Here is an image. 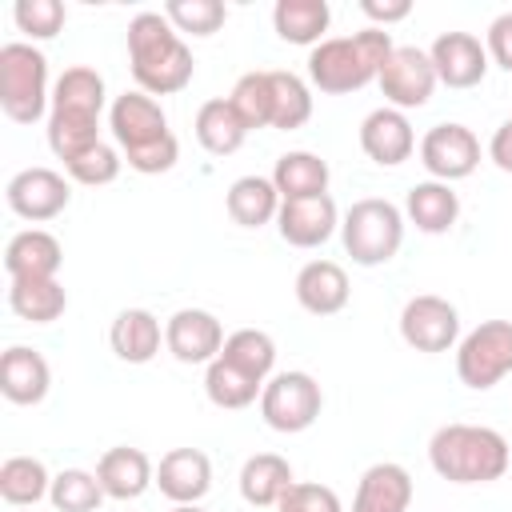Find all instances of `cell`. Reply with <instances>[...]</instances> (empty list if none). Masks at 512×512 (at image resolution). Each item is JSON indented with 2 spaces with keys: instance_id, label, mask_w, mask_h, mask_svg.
<instances>
[{
  "instance_id": "3",
  "label": "cell",
  "mask_w": 512,
  "mask_h": 512,
  "mask_svg": "<svg viewBox=\"0 0 512 512\" xmlns=\"http://www.w3.org/2000/svg\"><path fill=\"white\" fill-rule=\"evenodd\" d=\"M392 48L396 44H392L388 28H360L352 36H324L308 52V80L328 96L360 92L364 84H372L380 76Z\"/></svg>"
},
{
  "instance_id": "25",
  "label": "cell",
  "mask_w": 512,
  "mask_h": 512,
  "mask_svg": "<svg viewBox=\"0 0 512 512\" xmlns=\"http://www.w3.org/2000/svg\"><path fill=\"white\" fill-rule=\"evenodd\" d=\"M108 344L124 364H148L164 344V328L148 308H124L108 328Z\"/></svg>"
},
{
  "instance_id": "34",
  "label": "cell",
  "mask_w": 512,
  "mask_h": 512,
  "mask_svg": "<svg viewBox=\"0 0 512 512\" xmlns=\"http://www.w3.org/2000/svg\"><path fill=\"white\" fill-rule=\"evenodd\" d=\"M220 356H224L228 364L244 368L248 376H256V380L268 384V376H272V368H276V340H272L268 332H260V328H236V332H228Z\"/></svg>"
},
{
  "instance_id": "14",
  "label": "cell",
  "mask_w": 512,
  "mask_h": 512,
  "mask_svg": "<svg viewBox=\"0 0 512 512\" xmlns=\"http://www.w3.org/2000/svg\"><path fill=\"white\" fill-rule=\"evenodd\" d=\"M108 128H112V136H116V144L124 152L144 148V144H152V140H160V136L172 132L160 100L148 96V92H140V88L136 92H120L108 104Z\"/></svg>"
},
{
  "instance_id": "35",
  "label": "cell",
  "mask_w": 512,
  "mask_h": 512,
  "mask_svg": "<svg viewBox=\"0 0 512 512\" xmlns=\"http://www.w3.org/2000/svg\"><path fill=\"white\" fill-rule=\"evenodd\" d=\"M272 76V128L296 132L312 116V88L296 72H268Z\"/></svg>"
},
{
  "instance_id": "6",
  "label": "cell",
  "mask_w": 512,
  "mask_h": 512,
  "mask_svg": "<svg viewBox=\"0 0 512 512\" xmlns=\"http://www.w3.org/2000/svg\"><path fill=\"white\" fill-rule=\"evenodd\" d=\"M340 240H344V252L352 256V264H360V268L388 264L404 244V212L392 200L364 196L344 212Z\"/></svg>"
},
{
  "instance_id": "26",
  "label": "cell",
  "mask_w": 512,
  "mask_h": 512,
  "mask_svg": "<svg viewBox=\"0 0 512 512\" xmlns=\"http://www.w3.org/2000/svg\"><path fill=\"white\" fill-rule=\"evenodd\" d=\"M280 192L272 184V176H240L228 184V196H224V208L232 216V224L240 228H264L276 220L280 212Z\"/></svg>"
},
{
  "instance_id": "4",
  "label": "cell",
  "mask_w": 512,
  "mask_h": 512,
  "mask_svg": "<svg viewBox=\"0 0 512 512\" xmlns=\"http://www.w3.org/2000/svg\"><path fill=\"white\" fill-rule=\"evenodd\" d=\"M428 464L448 484H492L508 472L512 448L496 428L444 424L428 440Z\"/></svg>"
},
{
  "instance_id": "40",
  "label": "cell",
  "mask_w": 512,
  "mask_h": 512,
  "mask_svg": "<svg viewBox=\"0 0 512 512\" xmlns=\"http://www.w3.org/2000/svg\"><path fill=\"white\" fill-rule=\"evenodd\" d=\"M12 20H16V28H20L28 40H52V36L64 28L68 8H64L60 0H16Z\"/></svg>"
},
{
  "instance_id": "23",
  "label": "cell",
  "mask_w": 512,
  "mask_h": 512,
  "mask_svg": "<svg viewBox=\"0 0 512 512\" xmlns=\"http://www.w3.org/2000/svg\"><path fill=\"white\" fill-rule=\"evenodd\" d=\"M296 300L312 316H336L348 304V272L336 260H308L296 272Z\"/></svg>"
},
{
  "instance_id": "13",
  "label": "cell",
  "mask_w": 512,
  "mask_h": 512,
  "mask_svg": "<svg viewBox=\"0 0 512 512\" xmlns=\"http://www.w3.org/2000/svg\"><path fill=\"white\" fill-rule=\"evenodd\" d=\"M224 328L208 308H180L164 320V348L180 364H212L224 348Z\"/></svg>"
},
{
  "instance_id": "7",
  "label": "cell",
  "mask_w": 512,
  "mask_h": 512,
  "mask_svg": "<svg viewBox=\"0 0 512 512\" xmlns=\"http://www.w3.org/2000/svg\"><path fill=\"white\" fill-rule=\"evenodd\" d=\"M512 372V320H484L456 344V376L472 392L496 388Z\"/></svg>"
},
{
  "instance_id": "1",
  "label": "cell",
  "mask_w": 512,
  "mask_h": 512,
  "mask_svg": "<svg viewBox=\"0 0 512 512\" xmlns=\"http://www.w3.org/2000/svg\"><path fill=\"white\" fill-rule=\"evenodd\" d=\"M104 76L88 64H72L52 84L48 108V148L56 160H76L92 144H100V112H104Z\"/></svg>"
},
{
  "instance_id": "15",
  "label": "cell",
  "mask_w": 512,
  "mask_h": 512,
  "mask_svg": "<svg viewBox=\"0 0 512 512\" xmlns=\"http://www.w3.org/2000/svg\"><path fill=\"white\" fill-rule=\"evenodd\" d=\"M436 80L448 88H476L488 72V48L472 32H440L428 48Z\"/></svg>"
},
{
  "instance_id": "44",
  "label": "cell",
  "mask_w": 512,
  "mask_h": 512,
  "mask_svg": "<svg viewBox=\"0 0 512 512\" xmlns=\"http://www.w3.org/2000/svg\"><path fill=\"white\" fill-rule=\"evenodd\" d=\"M360 12L372 20V28H388L412 12V0H360Z\"/></svg>"
},
{
  "instance_id": "30",
  "label": "cell",
  "mask_w": 512,
  "mask_h": 512,
  "mask_svg": "<svg viewBox=\"0 0 512 512\" xmlns=\"http://www.w3.org/2000/svg\"><path fill=\"white\" fill-rule=\"evenodd\" d=\"M272 184L280 192V200H308V196H324L328 192V164L316 152H284L272 168Z\"/></svg>"
},
{
  "instance_id": "9",
  "label": "cell",
  "mask_w": 512,
  "mask_h": 512,
  "mask_svg": "<svg viewBox=\"0 0 512 512\" xmlns=\"http://www.w3.org/2000/svg\"><path fill=\"white\" fill-rule=\"evenodd\" d=\"M400 336L416 352H448L460 344V312L452 300L420 292L400 308Z\"/></svg>"
},
{
  "instance_id": "45",
  "label": "cell",
  "mask_w": 512,
  "mask_h": 512,
  "mask_svg": "<svg viewBox=\"0 0 512 512\" xmlns=\"http://www.w3.org/2000/svg\"><path fill=\"white\" fill-rule=\"evenodd\" d=\"M488 160L500 168V172H512V120H504L492 140H488Z\"/></svg>"
},
{
  "instance_id": "43",
  "label": "cell",
  "mask_w": 512,
  "mask_h": 512,
  "mask_svg": "<svg viewBox=\"0 0 512 512\" xmlns=\"http://www.w3.org/2000/svg\"><path fill=\"white\" fill-rule=\"evenodd\" d=\"M488 60H496L504 72H512V12H500L492 24H488Z\"/></svg>"
},
{
  "instance_id": "39",
  "label": "cell",
  "mask_w": 512,
  "mask_h": 512,
  "mask_svg": "<svg viewBox=\"0 0 512 512\" xmlns=\"http://www.w3.org/2000/svg\"><path fill=\"white\" fill-rule=\"evenodd\" d=\"M120 152L112 148V144H92L88 152H80L76 160H68L64 164V172H68V180H76V184H84V188H100V184H112L116 176H120Z\"/></svg>"
},
{
  "instance_id": "46",
  "label": "cell",
  "mask_w": 512,
  "mask_h": 512,
  "mask_svg": "<svg viewBox=\"0 0 512 512\" xmlns=\"http://www.w3.org/2000/svg\"><path fill=\"white\" fill-rule=\"evenodd\" d=\"M172 512H204V508H200V504H176Z\"/></svg>"
},
{
  "instance_id": "31",
  "label": "cell",
  "mask_w": 512,
  "mask_h": 512,
  "mask_svg": "<svg viewBox=\"0 0 512 512\" xmlns=\"http://www.w3.org/2000/svg\"><path fill=\"white\" fill-rule=\"evenodd\" d=\"M8 308L28 324H52L68 308L60 280H8Z\"/></svg>"
},
{
  "instance_id": "19",
  "label": "cell",
  "mask_w": 512,
  "mask_h": 512,
  "mask_svg": "<svg viewBox=\"0 0 512 512\" xmlns=\"http://www.w3.org/2000/svg\"><path fill=\"white\" fill-rule=\"evenodd\" d=\"M64 264V248L48 228H24L4 248L8 280H56Z\"/></svg>"
},
{
  "instance_id": "18",
  "label": "cell",
  "mask_w": 512,
  "mask_h": 512,
  "mask_svg": "<svg viewBox=\"0 0 512 512\" xmlns=\"http://www.w3.org/2000/svg\"><path fill=\"white\" fill-rule=\"evenodd\" d=\"M156 488L172 504H200L212 488V460L200 448H172L156 464Z\"/></svg>"
},
{
  "instance_id": "37",
  "label": "cell",
  "mask_w": 512,
  "mask_h": 512,
  "mask_svg": "<svg viewBox=\"0 0 512 512\" xmlns=\"http://www.w3.org/2000/svg\"><path fill=\"white\" fill-rule=\"evenodd\" d=\"M56 512H96L104 504V488L96 480V472L84 468H64L52 476V492H48Z\"/></svg>"
},
{
  "instance_id": "41",
  "label": "cell",
  "mask_w": 512,
  "mask_h": 512,
  "mask_svg": "<svg viewBox=\"0 0 512 512\" xmlns=\"http://www.w3.org/2000/svg\"><path fill=\"white\" fill-rule=\"evenodd\" d=\"M124 160H128V168L140 172V176H160V172L176 168V160H180V140L168 132V136H160V140H152V144H144V148L124 152Z\"/></svg>"
},
{
  "instance_id": "33",
  "label": "cell",
  "mask_w": 512,
  "mask_h": 512,
  "mask_svg": "<svg viewBox=\"0 0 512 512\" xmlns=\"http://www.w3.org/2000/svg\"><path fill=\"white\" fill-rule=\"evenodd\" d=\"M48 492H52V476H48L44 460H36V456H8L0 464V496H4V504L24 508V504L44 500Z\"/></svg>"
},
{
  "instance_id": "2",
  "label": "cell",
  "mask_w": 512,
  "mask_h": 512,
  "mask_svg": "<svg viewBox=\"0 0 512 512\" xmlns=\"http://www.w3.org/2000/svg\"><path fill=\"white\" fill-rule=\"evenodd\" d=\"M128 64H132V80L148 96H172L188 88L196 72L192 48L168 24L164 12H136L128 20Z\"/></svg>"
},
{
  "instance_id": "5",
  "label": "cell",
  "mask_w": 512,
  "mask_h": 512,
  "mask_svg": "<svg viewBox=\"0 0 512 512\" xmlns=\"http://www.w3.org/2000/svg\"><path fill=\"white\" fill-rule=\"evenodd\" d=\"M0 108L12 124H36L52 108L48 60L28 40H12L0 48Z\"/></svg>"
},
{
  "instance_id": "42",
  "label": "cell",
  "mask_w": 512,
  "mask_h": 512,
  "mask_svg": "<svg viewBox=\"0 0 512 512\" xmlns=\"http://www.w3.org/2000/svg\"><path fill=\"white\" fill-rule=\"evenodd\" d=\"M276 508H280V512H344L340 496H336L328 484H308V480H296V484L280 496Z\"/></svg>"
},
{
  "instance_id": "24",
  "label": "cell",
  "mask_w": 512,
  "mask_h": 512,
  "mask_svg": "<svg viewBox=\"0 0 512 512\" xmlns=\"http://www.w3.org/2000/svg\"><path fill=\"white\" fill-rule=\"evenodd\" d=\"M404 220L416 224L424 236H444L460 220V196L452 192V184L420 180L404 196Z\"/></svg>"
},
{
  "instance_id": "21",
  "label": "cell",
  "mask_w": 512,
  "mask_h": 512,
  "mask_svg": "<svg viewBox=\"0 0 512 512\" xmlns=\"http://www.w3.org/2000/svg\"><path fill=\"white\" fill-rule=\"evenodd\" d=\"M48 388H52V368L36 348L12 344L0 356V392H4V400L28 408V404H40L48 396Z\"/></svg>"
},
{
  "instance_id": "16",
  "label": "cell",
  "mask_w": 512,
  "mask_h": 512,
  "mask_svg": "<svg viewBox=\"0 0 512 512\" xmlns=\"http://www.w3.org/2000/svg\"><path fill=\"white\" fill-rule=\"evenodd\" d=\"M360 148L372 164L380 168H396L404 164L412 152H416V132H412V120L408 112L400 108H372L364 120H360Z\"/></svg>"
},
{
  "instance_id": "48",
  "label": "cell",
  "mask_w": 512,
  "mask_h": 512,
  "mask_svg": "<svg viewBox=\"0 0 512 512\" xmlns=\"http://www.w3.org/2000/svg\"><path fill=\"white\" fill-rule=\"evenodd\" d=\"M508 468H512V464H508Z\"/></svg>"
},
{
  "instance_id": "47",
  "label": "cell",
  "mask_w": 512,
  "mask_h": 512,
  "mask_svg": "<svg viewBox=\"0 0 512 512\" xmlns=\"http://www.w3.org/2000/svg\"><path fill=\"white\" fill-rule=\"evenodd\" d=\"M508 120H512V116H508Z\"/></svg>"
},
{
  "instance_id": "36",
  "label": "cell",
  "mask_w": 512,
  "mask_h": 512,
  "mask_svg": "<svg viewBox=\"0 0 512 512\" xmlns=\"http://www.w3.org/2000/svg\"><path fill=\"white\" fill-rule=\"evenodd\" d=\"M228 104L236 108V116L244 120V128H272V76L268 68H256V72H244L232 92H228Z\"/></svg>"
},
{
  "instance_id": "17",
  "label": "cell",
  "mask_w": 512,
  "mask_h": 512,
  "mask_svg": "<svg viewBox=\"0 0 512 512\" xmlns=\"http://www.w3.org/2000/svg\"><path fill=\"white\" fill-rule=\"evenodd\" d=\"M336 228H340V212L328 192L308 200H284L276 212V232L292 248H320L324 240H332Z\"/></svg>"
},
{
  "instance_id": "11",
  "label": "cell",
  "mask_w": 512,
  "mask_h": 512,
  "mask_svg": "<svg viewBox=\"0 0 512 512\" xmlns=\"http://www.w3.org/2000/svg\"><path fill=\"white\" fill-rule=\"evenodd\" d=\"M376 84H380L388 108L408 112V108H424L440 80H436V68L428 60V52H420L412 44H400V48H392V56L380 68Z\"/></svg>"
},
{
  "instance_id": "32",
  "label": "cell",
  "mask_w": 512,
  "mask_h": 512,
  "mask_svg": "<svg viewBox=\"0 0 512 512\" xmlns=\"http://www.w3.org/2000/svg\"><path fill=\"white\" fill-rule=\"evenodd\" d=\"M204 392H208V400H212L216 408L240 412V408H248L252 400H260L264 380H256V376H248L244 368H236V364H228L224 356H216V360L204 368Z\"/></svg>"
},
{
  "instance_id": "8",
  "label": "cell",
  "mask_w": 512,
  "mask_h": 512,
  "mask_svg": "<svg viewBox=\"0 0 512 512\" xmlns=\"http://www.w3.org/2000/svg\"><path fill=\"white\" fill-rule=\"evenodd\" d=\"M324 408V392L316 384V376L308 372H276L268 376L264 392H260V416L268 428L276 432H304L320 420Z\"/></svg>"
},
{
  "instance_id": "22",
  "label": "cell",
  "mask_w": 512,
  "mask_h": 512,
  "mask_svg": "<svg viewBox=\"0 0 512 512\" xmlns=\"http://www.w3.org/2000/svg\"><path fill=\"white\" fill-rule=\"evenodd\" d=\"M408 504H412V476L404 464L380 460L364 468L352 496V512H408Z\"/></svg>"
},
{
  "instance_id": "20",
  "label": "cell",
  "mask_w": 512,
  "mask_h": 512,
  "mask_svg": "<svg viewBox=\"0 0 512 512\" xmlns=\"http://www.w3.org/2000/svg\"><path fill=\"white\" fill-rule=\"evenodd\" d=\"M96 480L104 488V496L112 500H136L148 492V484H156V468L148 460L144 448L132 444H116L96 460Z\"/></svg>"
},
{
  "instance_id": "29",
  "label": "cell",
  "mask_w": 512,
  "mask_h": 512,
  "mask_svg": "<svg viewBox=\"0 0 512 512\" xmlns=\"http://www.w3.org/2000/svg\"><path fill=\"white\" fill-rule=\"evenodd\" d=\"M192 128H196L200 148L212 152V156H232V152L244 144V136H248V128H244V120L236 116V108L228 104V96L204 100Z\"/></svg>"
},
{
  "instance_id": "28",
  "label": "cell",
  "mask_w": 512,
  "mask_h": 512,
  "mask_svg": "<svg viewBox=\"0 0 512 512\" xmlns=\"http://www.w3.org/2000/svg\"><path fill=\"white\" fill-rule=\"evenodd\" d=\"M332 24V8L324 0H276L272 8V28L284 44L316 48Z\"/></svg>"
},
{
  "instance_id": "12",
  "label": "cell",
  "mask_w": 512,
  "mask_h": 512,
  "mask_svg": "<svg viewBox=\"0 0 512 512\" xmlns=\"http://www.w3.org/2000/svg\"><path fill=\"white\" fill-rule=\"evenodd\" d=\"M4 200L8 208L20 216V220H32V224H44V220H56L68 200H72V184L68 176H60L56 168H24L8 180L4 188Z\"/></svg>"
},
{
  "instance_id": "38",
  "label": "cell",
  "mask_w": 512,
  "mask_h": 512,
  "mask_svg": "<svg viewBox=\"0 0 512 512\" xmlns=\"http://www.w3.org/2000/svg\"><path fill=\"white\" fill-rule=\"evenodd\" d=\"M164 16L176 32H188V36H212L224 28L228 20V8L220 0H168L164 4Z\"/></svg>"
},
{
  "instance_id": "27",
  "label": "cell",
  "mask_w": 512,
  "mask_h": 512,
  "mask_svg": "<svg viewBox=\"0 0 512 512\" xmlns=\"http://www.w3.org/2000/svg\"><path fill=\"white\" fill-rule=\"evenodd\" d=\"M292 464L276 452H256L244 460L240 468V496L252 504V508H276L280 496L292 488Z\"/></svg>"
},
{
  "instance_id": "10",
  "label": "cell",
  "mask_w": 512,
  "mask_h": 512,
  "mask_svg": "<svg viewBox=\"0 0 512 512\" xmlns=\"http://www.w3.org/2000/svg\"><path fill=\"white\" fill-rule=\"evenodd\" d=\"M420 164L428 168L432 180L440 184H452V180H464L476 172L480 164V140L468 124H432L420 140Z\"/></svg>"
}]
</instances>
